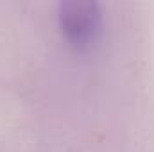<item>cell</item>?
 <instances>
[{"instance_id": "cell-1", "label": "cell", "mask_w": 154, "mask_h": 152, "mask_svg": "<svg viewBox=\"0 0 154 152\" xmlns=\"http://www.w3.org/2000/svg\"><path fill=\"white\" fill-rule=\"evenodd\" d=\"M57 23L75 50H88L102 32V9L93 0H65L57 5Z\"/></svg>"}]
</instances>
